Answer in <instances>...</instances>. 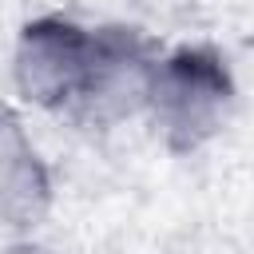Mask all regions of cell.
Listing matches in <instances>:
<instances>
[{"mask_svg":"<svg viewBox=\"0 0 254 254\" xmlns=\"http://www.w3.org/2000/svg\"><path fill=\"white\" fill-rule=\"evenodd\" d=\"M147 95L155 99V111L171 143L194 147L218 127L230 83L210 52H179L175 60L151 71Z\"/></svg>","mask_w":254,"mask_h":254,"instance_id":"1","label":"cell"},{"mask_svg":"<svg viewBox=\"0 0 254 254\" xmlns=\"http://www.w3.org/2000/svg\"><path fill=\"white\" fill-rule=\"evenodd\" d=\"M91 71V36L64 20L28 24L16 52V79L36 103H64L83 91Z\"/></svg>","mask_w":254,"mask_h":254,"instance_id":"2","label":"cell"},{"mask_svg":"<svg viewBox=\"0 0 254 254\" xmlns=\"http://www.w3.org/2000/svg\"><path fill=\"white\" fill-rule=\"evenodd\" d=\"M44 175L32 147L20 139L16 123L0 119V214L4 218H36L44 206Z\"/></svg>","mask_w":254,"mask_h":254,"instance_id":"3","label":"cell"}]
</instances>
